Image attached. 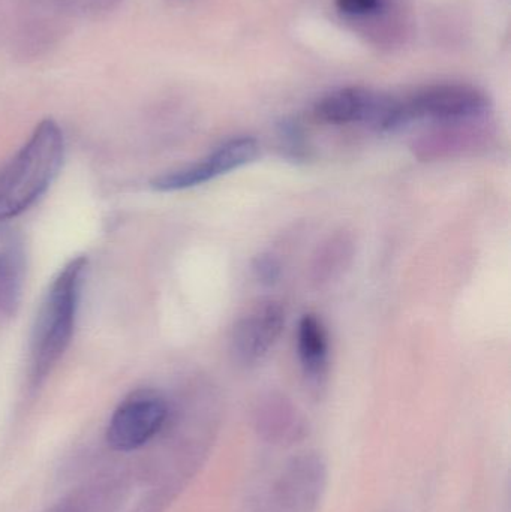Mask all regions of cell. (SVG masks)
Here are the masks:
<instances>
[{"instance_id":"2","label":"cell","mask_w":511,"mask_h":512,"mask_svg":"<svg viewBox=\"0 0 511 512\" xmlns=\"http://www.w3.org/2000/svg\"><path fill=\"white\" fill-rule=\"evenodd\" d=\"M65 138L54 120H42L29 140L0 168V224L29 210L56 179Z\"/></svg>"},{"instance_id":"6","label":"cell","mask_w":511,"mask_h":512,"mask_svg":"<svg viewBox=\"0 0 511 512\" xmlns=\"http://www.w3.org/2000/svg\"><path fill=\"white\" fill-rule=\"evenodd\" d=\"M287 313L276 300H264L243 313L230 334V355L237 366L263 363L284 333Z\"/></svg>"},{"instance_id":"8","label":"cell","mask_w":511,"mask_h":512,"mask_svg":"<svg viewBox=\"0 0 511 512\" xmlns=\"http://www.w3.org/2000/svg\"><path fill=\"white\" fill-rule=\"evenodd\" d=\"M405 107L410 120L462 123L485 116L489 101L485 93L465 84H437L417 92Z\"/></svg>"},{"instance_id":"3","label":"cell","mask_w":511,"mask_h":512,"mask_svg":"<svg viewBox=\"0 0 511 512\" xmlns=\"http://www.w3.org/2000/svg\"><path fill=\"white\" fill-rule=\"evenodd\" d=\"M171 414V400L153 388H138L117 405L105 429L113 453L132 454L161 438Z\"/></svg>"},{"instance_id":"15","label":"cell","mask_w":511,"mask_h":512,"mask_svg":"<svg viewBox=\"0 0 511 512\" xmlns=\"http://www.w3.org/2000/svg\"><path fill=\"white\" fill-rule=\"evenodd\" d=\"M336 5L345 14L365 15L380 6V0H336Z\"/></svg>"},{"instance_id":"10","label":"cell","mask_w":511,"mask_h":512,"mask_svg":"<svg viewBox=\"0 0 511 512\" xmlns=\"http://www.w3.org/2000/svg\"><path fill=\"white\" fill-rule=\"evenodd\" d=\"M26 277L23 240L11 228L0 224V324L17 313Z\"/></svg>"},{"instance_id":"4","label":"cell","mask_w":511,"mask_h":512,"mask_svg":"<svg viewBox=\"0 0 511 512\" xmlns=\"http://www.w3.org/2000/svg\"><path fill=\"white\" fill-rule=\"evenodd\" d=\"M314 114L327 125H365L380 132L395 131L410 122L405 102L363 87L327 93L315 104Z\"/></svg>"},{"instance_id":"1","label":"cell","mask_w":511,"mask_h":512,"mask_svg":"<svg viewBox=\"0 0 511 512\" xmlns=\"http://www.w3.org/2000/svg\"><path fill=\"white\" fill-rule=\"evenodd\" d=\"M89 261L78 256L53 277L33 322L29 345V384L38 388L71 345Z\"/></svg>"},{"instance_id":"11","label":"cell","mask_w":511,"mask_h":512,"mask_svg":"<svg viewBox=\"0 0 511 512\" xmlns=\"http://www.w3.org/2000/svg\"><path fill=\"white\" fill-rule=\"evenodd\" d=\"M297 357L309 384L318 387L326 381L330 369L329 331L315 313H305L297 325Z\"/></svg>"},{"instance_id":"14","label":"cell","mask_w":511,"mask_h":512,"mask_svg":"<svg viewBox=\"0 0 511 512\" xmlns=\"http://www.w3.org/2000/svg\"><path fill=\"white\" fill-rule=\"evenodd\" d=\"M279 138H281V147L284 150L285 158L293 159V161H303V159L308 158L305 140H303L302 132L297 126H282Z\"/></svg>"},{"instance_id":"7","label":"cell","mask_w":511,"mask_h":512,"mask_svg":"<svg viewBox=\"0 0 511 512\" xmlns=\"http://www.w3.org/2000/svg\"><path fill=\"white\" fill-rule=\"evenodd\" d=\"M326 465L317 454L291 460L273 486L267 512H317L326 489Z\"/></svg>"},{"instance_id":"9","label":"cell","mask_w":511,"mask_h":512,"mask_svg":"<svg viewBox=\"0 0 511 512\" xmlns=\"http://www.w3.org/2000/svg\"><path fill=\"white\" fill-rule=\"evenodd\" d=\"M258 435L273 445H294L308 435V421L285 394L267 393L254 409Z\"/></svg>"},{"instance_id":"13","label":"cell","mask_w":511,"mask_h":512,"mask_svg":"<svg viewBox=\"0 0 511 512\" xmlns=\"http://www.w3.org/2000/svg\"><path fill=\"white\" fill-rule=\"evenodd\" d=\"M252 276L260 285L273 286L281 280L282 262L272 252H261L252 259Z\"/></svg>"},{"instance_id":"5","label":"cell","mask_w":511,"mask_h":512,"mask_svg":"<svg viewBox=\"0 0 511 512\" xmlns=\"http://www.w3.org/2000/svg\"><path fill=\"white\" fill-rule=\"evenodd\" d=\"M258 153L260 144L255 138L248 135L228 138L204 158L156 177L152 180V188L158 192L197 188L251 164L257 159Z\"/></svg>"},{"instance_id":"12","label":"cell","mask_w":511,"mask_h":512,"mask_svg":"<svg viewBox=\"0 0 511 512\" xmlns=\"http://www.w3.org/2000/svg\"><path fill=\"white\" fill-rule=\"evenodd\" d=\"M356 242L347 231H339L318 246L311 262V276L314 285H330L342 276L353 262Z\"/></svg>"}]
</instances>
